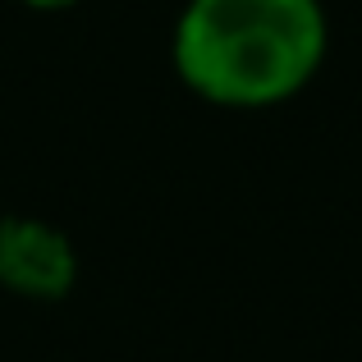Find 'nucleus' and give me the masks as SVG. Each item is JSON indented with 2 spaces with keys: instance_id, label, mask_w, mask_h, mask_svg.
Masks as SVG:
<instances>
[{
  "instance_id": "7ed1b4c3",
  "label": "nucleus",
  "mask_w": 362,
  "mask_h": 362,
  "mask_svg": "<svg viewBox=\"0 0 362 362\" xmlns=\"http://www.w3.org/2000/svg\"><path fill=\"white\" fill-rule=\"evenodd\" d=\"M28 5H37V9H64V5H74V0H28Z\"/></svg>"
},
{
  "instance_id": "f257e3e1",
  "label": "nucleus",
  "mask_w": 362,
  "mask_h": 362,
  "mask_svg": "<svg viewBox=\"0 0 362 362\" xmlns=\"http://www.w3.org/2000/svg\"><path fill=\"white\" fill-rule=\"evenodd\" d=\"M317 0H193L175 33L179 78L216 106H275L317 74Z\"/></svg>"
},
{
  "instance_id": "f03ea898",
  "label": "nucleus",
  "mask_w": 362,
  "mask_h": 362,
  "mask_svg": "<svg viewBox=\"0 0 362 362\" xmlns=\"http://www.w3.org/2000/svg\"><path fill=\"white\" fill-rule=\"evenodd\" d=\"M74 247L42 221L9 216L0 221V284L23 298H64L74 284Z\"/></svg>"
}]
</instances>
